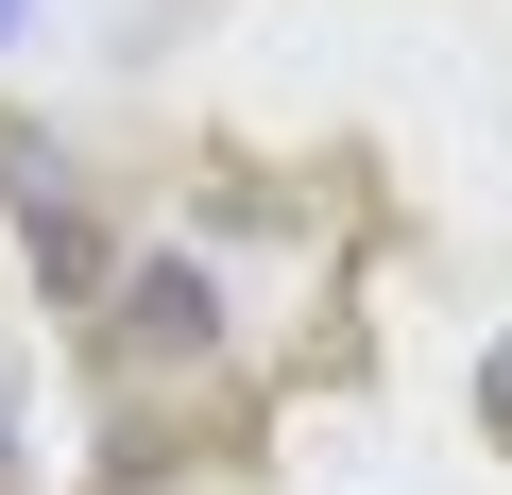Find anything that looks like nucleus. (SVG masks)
Masks as SVG:
<instances>
[{
	"mask_svg": "<svg viewBox=\"0 0 512 495\" xmlns=\"http://www.w3.org/2000/svg\"><path fill=\"white\" fill-rule=\"evenodd\" d=\"M478 410H495V427H512V342H495V359H478Z\"/></svg>",
	"mask_w": 512,
	"mask_h": 495,
	"instance_id": "f03ea898",
	"label": "nucleus"
},
{
	"mask_svg": "<svg viewBox=\"0 0 512 495\" xmlns=\"http://www.w3.org/2000/svg\"><path fill=\"white\" fill-rule=\"evenodd\" d=\"M120 342H137V359H205V342H222V291H205V257H154V274L120 291Z\"/></svg>",
	"mask_w": 512,
	"mask_h": 495,
	"instance_id": "f257e3e1",
	"label": "nucleus"
},
{
	"mask_svg": "<svg viewBox=\"0 0 512 495\" xmlns=\"http://www.w3.org/2000/svg\"><path fill=\"white\" fill-rule=\"evenodd\" d=\"M0 35H18V0H0Z\"/></svg>",
	"mask_w": 512,
	"mask_h": 495,
	"instance_id": "7ed1b4c3",
	"label": "nucleus"
}]
</instances>
